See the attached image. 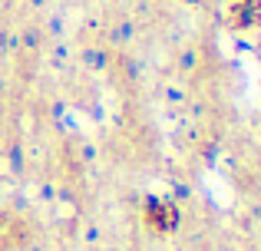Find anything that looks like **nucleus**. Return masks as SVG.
Wrapping results in <instances>:
<instances>
[{
  "label": "nucleus",
  "mask_w": 261,
  "mask_h": 251,
  "mask_svg": "<svg viewBox=\"0 0 261 251\" xmlns=\"http://www.w3.org/2000/svg\"><path fill=\"white\" fill-rule=\"evenodd\" d=\"M258 20V0H231L228 23L231 26H251Z\"/></svg>",
  "instance_id": "f03ea898"
},
{
  "label": "nucleus",
  "mask_w": 261,
  "mask_h": 251,
  "mask_svg": "<svg viewBox=\"0 0 261 251\" xmlns=\"http://www.w3.org/2000/svg\"><path fill=\"white\" fill-rule=\"evenodd\" d=\"M146 221H149V228H155V232H172L178 225V208L172 202H166V199H152L146 205Z\"/></svg>",
  "instance_id": "f257e3e1"
}]
</instances>
